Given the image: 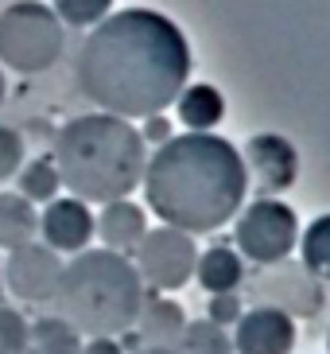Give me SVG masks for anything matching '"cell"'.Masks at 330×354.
Masks as SVG:
<instances>
[{"label": "cell", "mask_w": 330, "mask_h": 354, "mask_svg": "<svg viewBox=\"0 0 330 354\" xmlns=\"http://www.w3.org/2000/svg\"><path fill=\"white\" fill-rule=\"evenodd\" d=\"M133 265L140 272L144 288L152 292H179L191 277H195V261H198V245L191 234L175 226H155L144 234V241L136 245Z\"/></svg>", "instance_id": "obj_7"}, {"label": "cell", "mask_w": 330, "mask_h": 354, "mask_svg": "<svg viewBox=\"0 0 330 354\" xmlns=\"http://www.w3.org/2000/svg\"><path fill=\"white\" fill-rule=\"evenodd\" d=\"M93 234L105 241V250L113 253H136V245L144 241L148 234V210L136 207L133 198H117V203H105L101 214L93 218Z\"/></svg>", "instance_id": "obj_12"}, {"label": "cell", "mask_w": 330, "mask_h": 354, "mask_svg": "<svg viewBox=\"0 0 330 354\" xmlns=\"http://www.w3.org/2000/svg\"><path fill=\"white\" fill-rule=\"evenodd\" d=\"M4 94H8V78H4V71H0V102H4Z\"/></svg>", "instance_id": "obj_28"}, {"label": "cell", "mask_w": 330, "mask_h": 354, "mask_svg": "<svg viewBox=\"0 0 330 354\" xmlns=\"http://www.w3.org/2000/svg\"><path fill=\"white\" fill-rule=\"evenodd\" d=\"M175 351L179 354H233V339L226 335V327H217L210 319H191Z\"/></svg>", "instance_id": "obj_19"}, {"label": "cell", "mask_w": 330, "mask_h": 354, "mask_svg": "<svg viewBox=\"0 0 330 354\" xmlns=\"http://www.w3.org/2000/svg\"><path fill=\"white\" fill-rule=\"evenodd\" d=\"M245 171L253 176L264 195H280V191H288L300 176V156H295V145H291L288 136L280 133H257L249 136L245 145Z\"/></svg>", "instance_id": "obj_9"}, {"label": "cell", "mask_w": 330, "mask_h": 354, "mask_svg": "<svg viewBox=\"0 0 330 354\" xmlns=\"http://www.w3.org/2000/svg\"><path fill=\"white\" fill-rule=\"evenodd\" d=\"M0 296H4V284H0ZM0 304H4V300H0Z\"/></svg>", "instance_id": "obj_29"}, {"label": "cell", "mask_w": 330, "mask_h": 354, "mask_svg": "<svg viewBox=\"0 0 330 354\" xmlns=\"http://www.w3.org/2000/svg\"><path fill=\"white\" fill-rule=\"evenodd\" d=\"M136 354H179L175 346H140Z\"/></svg>", "instance_id": "obj_27"}, {"label": "cell", "mask_w": 330, "mask_h": 354, "mask_svg": "<svg viewBox=\"0 0 330 354\" xmlns=\"http://www.w3.org/2000/svg\"><path fill=\"white\" fill-rule=\"evenodd\" d=\"M300 245H303V265H307L311 277L330 281V214H319L303 230Z\"/></svg>", "instance_id": "obj_20"}, {"label": "cell", "mask_w": 330, "mask_h": 354, "mask_svg": "<svg viewBox=\"0 0 330 354\" xmlns=\"http://www.w3.org/2000/svg\"><path fill=\"white\" fill-rule=\"evenodd\" d=\"M23 354H82V335L59 315H43L28 323V351Z\"/></svg>", "instance_id": "obj_17"}, {"label": "cell", "mask_w": 330, "mask_h": 354, "mask_svg": "<svg viewBox=\"0 0 330 354\" xmlns=\"http://www.w3.org/2000/svg\"><path fill=\"white\" fill-rule=\"evenodd\" d=\"M39 234V210L16 191H0V250H20Z\"/></svg>", "instance_id": "obj_16"}, {"label": "cell", "mask_w": 330, "mask_h": 354, "mask_svg": "<svg viewBox=\"0 0 330 354\" xmlns=\"http://www.w3.org/2000/svg\"><path fill=\"white\" fill-rule=\"evenodd\" d=\"M148 210L164 226L183 234H214L245 207L249 171L245 160L226 136L183 133L155 148L144 164Z\"/></svg>", "instance_id": "obj_2"}, {"label": "cell", "mask_w": 330, "mask_h": 354, "mask_svg": "<svg viewBox=\"0 0 330 354\" xmlns=\"http://www.w3.org/2000/svg\"><path fill=\"white\" fill-rule=\"evenodd\" d=\"M28 351V319L16 308L0 304V354H23Z\"/></svg>", "instance_id": "obj_22"}, {"label": "cell", "mask_w": 330, "mask_h": 354, "mask_svg": "<svg viewBox=\"0 0 330 354\" xmlns=\"http://www.w3.org/2000/svg\"><path fill=\"white\" fill-rule=\"evenodd\" d=\"M23 167V136L16 129L0 125V183L16 179V171Z\"/></svg>", "instance_id": "obj_23"}, {"label": "cell", "mask_w": 330, "mask_h": 354, "mask_svg": "<svg viewBox=\"0 0 330 354\" xmlns=\"http://www.w3.org/2000/svg\"><path fill=\"white\" fill-rule=\"evenodd\" d=\"M82 354H124V346L117 343V339L97 335V339H86V343H82Z\"/></svg>", "instance_id": "obj_26"}, {"label": "cell", "mask_w": 330, "mask_h": 354, "mask_svg": "<svg viewBox=\"0 0 330 354\" xmlns=\"http://www.w3.org/2000/svg\"><path fill=\"white\" fill-rule=\"evenodd\" d=\"M62 277V257L43 241H28L20 250H8L0 265V284L20 304H51Z\"/></svg>", "instance_id": "obj_8"}, {"label": "cell", "mask_w": 330, "mask_h": 354, "mask_svg": "<svg viewBox=\"0 0 330 354\" xmlns=\"http://www.w3.org/2000/svg\"><path fill=\"white\" fill-rule=\"evenodd\" d=\"M295 319L284 308H253L237 319L233 354H291Z\"/></svg>", "instance_id": "obj_11"}, {"label": "cell", "mask_w": 330, "mask_h": 354, "mask_svg": "<svg viewBox=\"0 0 330 354\" xmlns=\"http://www.w3.org/2000/svg\"><path fill=\"white\" fill-rule=\"evenodd\" d=\"M195 277L210 296H222V292H233L245 281V261H241L237 250H229V245H210L206 253H198Z\"/></svg>", "instance_id": "obj_15"}, {"label": "cell", "mask_w": 330, "mask_h": 354, "mask_svg": "<svg viewBox=\"0 0 330 354\" xmlns=\"http://www.w3.org/2000/svg\"><path fill=\"white\" fill-rule=\"evenodd\" d=\"M191 78V43L155 8L109 12L90 28L74 59V82L101 113L159 117Z\"/></svg>", "instance_id": "obj_1"}, {"label": "cell", "mask_w": 330, "mask_h": 354, "mask_svg": "<svg viewBox=\"0 0 330 354\" xmlns=\"http://www.w3.org/2000/svg\"><path fill=\"white\" fill-rule=\"evenodd\" d=\"M175 113L186 125V133H210V129L226 117V97L210 82L183 86V94L175 97Z\"/></svg>", "instance_id": "obj_14"}, {"label": "cell", "mask_w": 330, "mask_h": 354, "mask_svg": "<svg viewBox=\"0 0 330 354\" xmlns=\"http://www.w3.org/2000/svg\"><path fill=\"white\" fill-rule=\"evenodd\" d=\"M233 241H237V253L253 265H280L300 241V218L280 198H257L237 214Z\"/></svg>", "instance_id": "obj_6"}, {"label": "cell", "mask_w": 330, "mask_h": 354, "mask_svg": "<svg viewBox=\"0 0 330 354\" xmlns=\"http://www.w3.org/2000/svg\"><path fill=\"white\" fill-rule=\"evenodd\" d=\"M144 145H164L171 140V125H167V117H144Z\"/></svg>", "instance_id": "obj_25"}, {"label": "cell", "mask_w": 330, "mask_h": 354, "mask_svg": "<svg viewBox=\"0 0 330 354\" xmlns=\"http://www.w3.org/2000/svg\"><path fill=\"white\" fill-rule=\"evenodd\" d=\"M144 281L136 272L133 257L113 250H82L62 265L59 288H55V315L66 319L78 335H117L133 331L140 304H144Z\"/></svg>", "instance_id": "obj_4"}, {"label": "cell", "mask_w": 330, "mask_h": 354, "mask_svg": "<svg viewBox=\"0 0 330 354\" xmlns=\"http://www.w3.org/2000/svg\"><path fill=\"white\" fill-rule=\"evenodd\" d=\"M66 28L43 0H16L0 12V66L16 74H43L59 63Z\"/></svg>", "instance_id": "obj_5"}, {"label": "cell", "mask_w": 330, "mask_h": 354, "mask_svg": "<svg viewBox=\"0 0 330 354\" xmlns=\"http://www.w3.org/2000/svg\"><path fill=\"white\" fill-rule=\"evenodd\" d=\"M133 327L144 346H179V339L186 331V312L175 300H167V296L155 292V296H144Z\"/></svg>", "instance_id": "obj_13"}, {"label": "cell", "mask_w": 330, "mask_h": 354, "mask_svg": "<svg viewBox=\"0 0 330 354\" xmlns=\"http://www.w3.org/2000/svg\"><path fill=\"white\" fill-rule=\"evenodd\" d=\"M51 12L59 16L62 28L90 32L113 12V0H51Z\"/></svg>", "instance_id": "obj_21"}, {"label": "cell", "mask_w": 330, "mask_h": 354, "mask_svg": "<svg viewBox=\"0 0 330 354\" xmlns=\"http://www.w3.org/2000/svg\"><path fill=\"white\" fill-rule=\"evenodd\" d=\"M59 171H55V160L43 156V160H23V167L16 171V195H23L28 203H51L59 198Z\"/></svg>", "instance_id": "obj_18"}, {"label": "cell", "mask_w": 330, "mask_h": 354, "mask_svg": "<svg viewBox=\"0 0 330 354\" xmlns=\"http://www.w3.org/2000/svg\"><path fill=\"white\" fill-rule=\"evenodd\" d=\"M241 315H245V308H241V300L233 292H222V296L210 300V323H217V327H229V323H237Z\"/></svg>", "instance_id": "obj_24"}, {"label": "cell", "mask_w": 330, "mask_h": 354, "mask_svg": "<svg viewBox=\"0 0 330 354\" xmlns=\"http://www.w3.org/2000/svg\"><path fill=\"white\" fill-rule=\"evenodd\" d=\"M39 238L47 250H55L62 257V253H82L90 250L93 241V210L90 203H82V198H51L47 207L39 210Z\"/></svg>", "instance_id": "obj_10"}, {"label": "cell", "mask_w": 330, "mask_h": 354, "mask_svg": "<svg viewBox=\"0 0 330 354\" xmlns=\"http://www.w3.org/2000/svg\"><path fill=\"white\" fill-rule=\"evenodd\" d=\"M55 171L70 198L82 203H117L128 198L148 164V145L140 129L113 113H82L70 117L55 136Z\"/></svg>", "instance_id": "obj_3"}]
</instances>
